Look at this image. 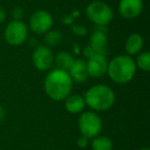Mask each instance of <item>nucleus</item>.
<instances>
[{
    "instance_id": "obj_1",
    "label": "nucleus",
    "mask_w": 150,
    "mask_h": 150,
    "mask_svg": "<svg viewBox=\"0 0 150 150\" xmlns=\"http://www.w3.org/2000/svg\"><path fill=\"white\" fill-rule=\"evenodd\" d=\"M73 88V80L68 71L54 69L47 75L44 80V90L48 97L54 101H64Z\"/></svg>"
},
{
    "instance_id": "obj_2",
    "label": "nucleus",
    "mask_w": 150,
    "mask_h": 150,
    "mask_svg": "<svg viewBox=\"0 0 150 150\" xmlns=\"http://www.w3.org/2000/svg\"><path fill=\"white\" fill-rule=\"evenodd\" d=\"M135 61L132 57L120 54L113 58L108 63L107 74L112 81L118 84H125L129 82L136 74Z\"/></svg>"
},
{
    "instance_id": "obj_3",
    "label": "nucleus",
    "mask_w": 150,
    "mask_h": 150,
    "mask_svg": "<svg viewBox=\"0 0 150 150\" xmlns=\"http://www.w3.org/2000/svg\"><path fill=\"white\" fill-rule=\"evenodd\" d=\"M86 105L94 111H106L113 106L115 94L105 84H96L86 91L83 97Z\"/></svg>"
},
{
    "instance_id": "obj_4",
    "label": "nucleus",
    "mask_w": 150,
    "mask_h": 150,
    "mask_svg": "<svg viewBox=\"0 0 150 150\" xmlns=\"http://www.w3.org/2000/svg\"><path fill=\"white\" fill-rule=\"evenodd\" d=\"M86 17L97 26H106L112 21L113 11L107 3L102 1H93L86 6Z\"/></svg>"
},
{
    "instance_id": "obj_5",
    "label": "nucleus",
    "mask_w": 150,
    "mask_h": 150,
    "mask_svg": "<svg viewBox=\"0 0 150 150\" xmlns=\"http://www.w3.org/2000/svg\"><path fill=\"white\" fill-rule=\"evenodd\" d=\"M78 127L81 136L86 138H95L100 135L102 131V119L93 111L82 112L78 119Z\"/></svg>"
},
{
    "instance_id": "obj_6",
    "label": "nucleus",
    "mask_w": 150,
    "mask_h": 150,
    "mask_svg": "<svg viewBox=\"0 0 150 150\" xmlns=\"http://www.w3.org/2000/svg\"><path fill=\"white\" fill-rule=\"evenodd\" d=\"M5 40L8 44L18 46L27 40L28 28L22 21H11L7 24L4 31Z\"/></svg>"
},
{
    "instance_id": "obj_7",
    "label": "nucleus",
    "mask_w": 150,
    "mask_h": 150,
    "mask_svg": "<svg viewBox=\"0 0 150 150\" xmlns=\"http://www.w3.org/2000/svg\"><path fill=\"white\" fill-rule=\"evenodd\" d=\"M54 25L52 16L46 11H37L31 16L29 21L30 29L36 34H45Z\"/></svg>"
},
{
    "instance_id": "obj_8",
    "label": "nucleus",
    "mask_w": 150,
    "mask_h": 150,
    "mask_svg": "<svg viewBox=\"0 0 150 150\" xmlns=\"http://www.w3.org/2000/svg\"><path fill=\"white\" fill-rule=\"evenodd\" d=\"M54 54L52 50L46 45H39L34 50L32 54V62L36 69L46 71L52 67L54 63Z\"/></svg>"
},
{
    "instance_id": "obj_9",
    "label": "nucleus",
    "mask_w": 150,
    "mask_h": 150,
    "mask_svg": "<svg viewBox=\"0 0 150 150\" xmlns=\"http://www.w3.org/2000/svg\"><path fill=\"white\" fill-rule=\"evenodd\" d=\"M88 76L94 78H100L107 73L108 61L104 54H95L86 61Z\"/></svg>"
},
{
    "instance_id": "obj_10",
    "label": "nucleus",
    "mask_w": 150,
    "mask_h": 150,
    "mask_svg": "<svg viewBox=\"0 0 150 150\" xmlns=\"http://www.w3.org/2000/svg\"><path fill=\"white\" fill-rule=\"evenodd\" d=\"M143 11L142 0H120L118 4L119 15L127 20L138 18Z\"/></svg>"
},
{
    "instance_id": "obj_11",
    "label": "nucleus",
    "mask_w": 150,
    "mask_h": 150,
    "mask_svg": "<svg viewBox=\"0 0 150 150\" xmlns=\"http://www.w3.org/2000/svg\"><path fill=\"white\" fill-rule=\"evenodd\" d=\"M68 73L70 74L73 81L76 82H83L88 79V67H86V61L82 59H76L73 62L72 66L68 70Z\"/></svg>"
},
{
    "instance_id": "obj_12",
    "label": "nucleus",
    "mask_w": 150,
    "mask_h": 150,
    "mask_svg": "<svg viewBox=\"0 0 150 150\" xmlns=\"http://www.w3.org/2000/svg\"><path fill=\"white\" fill-rule=\"evenodd\" d=\"M144 46V39L142 35L138 33H133L127 38L125 43V50L127 56L133 57L141 52Z\"/></svg>"
},
{
    "instance_id": "obj_13",
    "label": "nucleus",
    "mask_w": 150,
    "mask_h": 150,
    "mask_svg": "<svg viewBox=\"0 0 150 150\" xmlns=\"http://www.w3.org/2000/svg\"><path fill=\"white\" fill-rule=\"evenodd\" d=\"M65 109L71 114H78L84 110L86 106L84 99L80 95H69L65 99Z\"/></svg>"
},
{
    "instance_id": "obj_14",
    "label": "nucleus",
    "mask_w": 150,
    "mask_h": 150,
    "mask_svg": "<svg viewBox=\"0 0 150 150\" xmlns=\"http://www.w3.org/2000/svg\"><path fill=\"white\" fill-rule=\"evenodd\" d=\"M108 42V38L105 32L103 31H96L92 34L90 39V46L93 50V52L96 54H104V50Z\"/></svg>"
},
{
    "instance_id": "obj_15",
    "label": "nucleus",
    "mask_w": 150,
    "mask_h": 150,
    "mask_svg": "<svg viewBox=\"0 0 150 150\" xmlns=\"http://www.w3.org/2000/svg\"><path fill=\"white\" fill-rule=\"evenodd\" d=\"M54 62L56 63L58 69L68 71L70 69V67L72 66L73 62H74V59H73V57L69 52H61L54 57Z\"/></svg>"
},
{
    "instance_id": "obj_16",
    "label": "nucleus",
    "mask_w": 150,
    "mask_h": 150,
    "mask_svg": "<svg viewBox=\"0 0 150 150\" xmlns=\"http://www.w3.org/2000/svg\"><path fill=\"white\" fill-rule=\"evenodd\" d=\"M93 150H112L113 143L106 136H97L91 143Z\"/></svg>"
},
{
    "instance_id": "obj_17",
    "label": "nucleus",
    "mask_w": 150,
    "mask_h": 150,
    "mask_svg": "<svg viewBox=\"0 0 150 150\" xmlns=\"http://www.w3.org/2000/svg\"><path fill=\"white\" fill-rule=\"evenodd\" d=\"M136 67L141 69L142 71L148 72L150 70V52H141L137 54V59L135 61Z\"/></svg>"
},
{
    "instance_id": "obj_18",
    "label": "nucleus",
    "mask_w": 150,
    "mask_h": 150,
    "mask_svg": "<svg viewBox=\"0 0 150 150\" xmlns=\"http://www.w3.org/2000/svg\"><path fill=\"white\" fill-rule=\"evenodd\" d=\"M63 39V35L58 30H52L47 31L44 34V41L48 46H56L61 43Z\"/></svg>"
},
{
    "instance_id": "obj_19",
    "label": "nucleus",
    "mask_w": 150,
    "mask_h": 150,
    "mask_svg": "<svg viewBox=\"0 0 150 150\" xmlns=\"http://www.w3.org/2000/svg\"><path fill=\"white\" fill-rule=\"evenodd\" d=\"M24 11L22 9V7L16 6L11 11V17L13 18V21H21V19L23 18Z\"/></svg>"
},
{
    "instance_id": "obj_20",
    "label": "nucleus",
    "mask_w": 150,
    "mask_h": 150,
    "mask_svg": "<svg viewBox=\"0 0 150 150\" xmlns=\"http://www.w3.org/2000/svg\"><path fill=\"white\" fill-rule=\"evenodd\" d=\"M72 31L74 32V34L78 36H83L86 34V28L83 26H79V25H73L72 26Z\"/></svg>"
},
{
    "instance_id": "obj_21",
    "label": "nucleus",
    "mask_w": 150,
    "mask_h": 150,
    "mask_svg": "<svg viewBox=\"0 0 150 150\" xmlns=\"http://www.w3.org/2000/svg\"><path fill=\"white\" fill-rule=\"evenodd\" d=\"M88 138L84 137V136H80L77 139V146L80 148H86L88 145Z\"/></svg>"
},
{
    "instance_id": "obj_22",
    "label": "nucleus",
    "mask_w": 150,
    "mask_h": 150,
    "mask_svg": "<svg viewBox=\"0 0 150 150\" xmlns=\"http://www.w3.org/2000/svg\"><path fill=\"white\" fill-rule=\"evenodd\" d=\"M6 16H7L6 11H5L3 7L0 6V24L3 23V22L5 21V19H6Z\"/></svg>"
},
{
    "instance_id": "obj_23",
    "label": "nucleus",
    "mask_w": 150,
    "mask_h": 150,
    "mask_svg": "<svg viewBox=\"0 0 150 150\" xmlns=\"http://www.w3.org/2000/svg\"><path fill=\"white\" fill-rule=\"evenodd\" d=\"M5 118V109L0 105V123L2 122Z\"/></svg>"
},
{
    "instance_id": "obj_24",
    "label": "nucleus",
    "mask_w": 150,
    "mask_h": 150,
    "mask_svg": "<svg viewBox=\"0 0 150 150\" xmlns=\"http://www.w3.org/2000/svg\"><path fill=\"white\" fill-rule=\"evenodd\" d=\"M140 150H150V149L148 147H144V148H141Z\"/></svg>"
}]
</instances>
